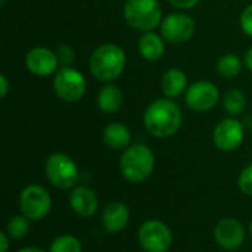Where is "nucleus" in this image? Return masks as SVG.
Listing matches in <instances>:
<instances>
[{
	"label": "nucleus",
	"mask_w": 252,
	"mask_h": 252,
	"mask_svg": "<svg viewBox=\"0 0 252 252\" xmlns=\"http://www.w3.org/2000/svg\"><path fill=\"white\" fill-rule=\"evenodd\" d=\"M183 114L179 105L168 97L154 100L145 111L143 124L149 134L157 139L174 136L182 126Z\"/></svg>",
	"instance_id": "obj_1"
},
{
	"label": "nucleus",
	"mask_w": 252,
	"mask_h": 252,
	"mask_svg": "<svg viewBox=\"0 0 252 252\" xmlns=\"http://www.w3.org/2000/svg\"><path fill=\"white\" fill-rule=\"evenodd\" d=\"M126 63V52L118 44L106 43L94 49L89 61V69L97 81L111 83L123 74Z\"/></svg>",
	"instance_id": "obj_2"
},
{
	"label": "nucleus",
	"mask_w": 252,
	"mask_h": 252,
	"mask_svg": "<svg viewBox=\"0 0 252 252\" xmlns=\"http://www.w3.org/2000/svg\"><path fill=\"white\" fill-rule=\"evenodd\" d=\"M155 168L154 152L146 145H131L120 159V171L130 183H142L151 177Z\"/></svg>",
	"instance_id": "obj_3"
},
{
	"label": "nucleus",
	"mask_w": 252,
	"mask_h": 252,
	"mask_svg": "<svg viewBox=\"0 0 252 252\" xmlns=\"http://www.w3.org/2000/svg\"><path fill=\"white\" fill-rule=\"evenodd\" d=\"M126 22L137 31H154L162 22V7L158 0H127L124 4Z\"/></svg>",
	"instance_id": "obj_4"
},
{
	"label": "nucleus",
	"mask_w": 252,
	"mask_h": 252,
	"mask_svg": "<svg viewBox=\"0 0 252 252\" xmlns=\"http://www.w3.org/2000/svg\"><path fill=\"white\" fill-rule=\"evenodd\" d=\"M44 173L47 180L58 189H71L78 180V167L74 159L65 154H52L44 164Z\"/></svg>",
	"instance_id": "obj_5"
},
{
	"label": "nucleus",
	"mask_w": 252,
	"mask_h": 252,
	"mask_svg": "<svg viewBox=\"0 0 252 252\" xmlns=\"http://www.w3.org/2000/svg\"><path fill=\"white\" fill-rule=\"evenodd\" d=\"M87 83L84 75L71 66H62L53 78V90L63 102H78L86 94Z\"/></svg>",
	"instance_id": "obj_6"
},
{
	"label": "nucleus",
	"mask_w": 252,
	"mask_h": 252,
	"mask_svg": "<svg viewBox=\"0 0 252 252\" xmlns=\"http://www.w3.org/2000/svg\"><path fill=\"white\" fill-rule=\"evenodd\" d=\"M52 208L50 193L40 185H28L19 195L21 214L28 220H43Z\"/></svg>",
	"instance_id": "obj_7"
},
{
	"label": "nucleus",
	"mask_w": 252,
	"mask_h": 252,
	"mask_svg": "<svg viewBox=\"0 0 252 252\" xmlns=\"http://www.w3.org/2000/svg\"><path fill=\"white\" fill-rule=\"evenodd\" d=\"M137 241L145 252H168L173 245V233L165 223L148 220L139 227Z\"/></svg>",
	"instance_id": "obj_8"
},
{
	"label": "nucleus",
	"mask_w": 252,
	"mask_h": 252,
	"mask_svg": "<svg viewBox=\"0 0 252 252\" xmlns=\"http://www.w3.org/2000/svg\"><path fill=\"white\" fill-rule=\"evenodd\" d=\"M161 35L165 41L173 44H182L192 38L195 32V21L186 13H170L167 15L161 25Z\"/></svg>",
	"instance_id": "obj_9"
},
{
	"label": "nucleus",
	"mask_w": 252,
	"mask_h": 252,
	"mask_svg": "<svg viewBox=\"0 0 252 252\" xmlns=\"http://www.w3.org/2000/svg\"><path fill=\"white\" fill-rule=\"evenodd\" d=\"M219 89L213 83L205 80L192 83L185 93L186 105L196 112H207L213 109L219 103Z\"/></svg>",
	"instance_id": "obj_10"
},
{
	"label": "nucleus",
	"mask_w": 252,
	"mask_h": 252,
	"mask_svg": "<svg viewBox=\"0 0 252 252\" xmlns=\"http://www.w3.org/2000/svg\"><path fill=\"white\" fill-rule=\"evenodd\" d=\"M244 137H245L244 126L236 118L221 120L213 131V142L217 146V149L223 152L236 151L242 145Z\"/></svg>",
	"instance_id": "obj_11"
},
{
	"label": "nucleus",
	"mask_w": 252,
	"mask_h": 252,
	"mask_svg": "<svg viewBox=\"0 0 252 252\" xmlns=\"http://www.w3.org/2000/svg\"><path fill=\"white\" fill-rule=\"evenodd\" d=\"M25 65L28 71L37 77H49L56 74L59 59L56 52L47 47H34L25 56Z\"/></svg>",
	"instance_id": "obj_12"
},
{
	"label": "nucleus",
	"mask_w": 252,
	"mask_h": 252,
	"mask_svg": "<svg viewBox=\"0 0 252 252\" xmlns=\"http://www.w3.org/2000/svg\"><path fill=\"white\" fill-rule=\"evenodd\" d=\"M214 239L223 250L235 251L245 241V229L241 221L235 219H223L214 229Z\"/></svg>",
	"instance_id": "obj_13"
},
{
	"label": "nucleus",
	"mask_w": 252,
	"mask_h": 252,
	"mask_svg": "<svg viewBox=\"0 0 252 252\" xmlns=\"http://www.w3.org/2000/svg\"><path fill=\"white\" fill-rule=\"evenodd\" d=\"M130 221V211L124 202H111L102 213V226L109 233L123 232Z\"/></svg>",
	"instance_id": "obj_14"
},
{
	"label": "nucleus",
	"mask_w": 252,
	"mask_h": 252,
	"mask_svg": "<svg viewBox=\"0 0 252 252\" xmlns=\"http://www.w3.org/2000/svg\"><path fill=\"white\" fill-rule=\"evenodd\" d=\"M69 207H71V210L77 216L84 217V219H89L97 210V198H96V193L92 189L86 188V186L74 188L72 192H71V195H69Z\"/></svg>",
	"instance_id": "obj_15"
},
{
	"label": "nucleus",
	"mask_w": 252,
	"mask_h": 252,
	"mask_svg": "<svg viewBox=\"0 0 252 252\" xmlns=\"http://www.w3.org/2000/svg\"><path fill=\"white\" fill-rule=\"evenodd\" d=\"M161 90L168 99H176L188 90V77L179 68H170L162 74Z\"/></svg>",
	"instance_id": "obj_16"
},
{
	"label": "nucleus",
	"mask_w": 252,
	"mask_h": 252,
	"mask_svg": "<svg viewBox=\"0 0 252 252\" xmlns=\"http://www.w3.org/2000/svg\"><path fill=\"white\" fill-rule=\"evenodd\" d=\"M137 47H139V53L142 55V58L149 62L159 61L165 53V44H164L162 35H158L154 31L143 32V35L139 38Z\"/></svg>",
	"instance_id": "obj_17"
},
{
	"label": "nucleus",
	"mask_w": 252,
	"mask_h": 252,
	"mask_svg": "<svg viewBox=\"0 0 252 252\" xmlns=\"http://www.w3.org/2000/svg\"><path fill=\"white\" fill-rule=\"evenodd\" d=\"M103 142L111 149H127L131 142V133L121 123H111L103 128Z\"/></svg>",
	"instance_id": "obj_18"
},
{
	"label": "nucleus",
	"mask_w": 252,
	"mask_h": 252,
	"mask_svg": "<svg viewBox=\"0 0 252 252\" xmlns=\"http://www.w3.org/2000/svg\"><path fill=\"white\" fill-rule=\"evenodd\" d=\"M123 92L112 83H105L97 94V106L105 114H114L123 106Z\"/></svg>",
	"instance_id": "obj_19"
},
{
	"label": "nucleus",
	"mask_w": 252,
	"mask_h": 252,
	"mask_svg": "<svg viewBox=\"0 0 252 252\" xmlns=\"http://www.w3.org/2000/svg\"><path fill=\"white\" fill-rule=\"evenodd\" d=\"M217 71L224 78H233L242 71V61L232 53L223 55L217 62Z\"/></svg>",
	"instance_id": "obj_20"
},
{
	"label": "nucleus",
	"mask_w": 252,
	"mask_h": 252,
	"mask_svg": "<svg viewBox=\"0 0 252 252\" xmlns=\"http://www.w3.org/2000/svg\"><path fill=\"white\" fill-rule=\"evenodd\" d=\"M247 106V97L242 90L232 89L223 97V108L230 115H239Z\"/></svg>",
	"instance_id": "obj_21"
},
{
	"label": "nucleus",
	"mask_w": 252,
	"mask_h": 252,
	"mask_svg": "<svg viewBox=\"0 0 252 252\" xmlns=\"http://www.w3.org/2000/svg\"><path fill=\"white\" fill-rule=\"evenodd\" d=\"M49 252H81V242L72 235H62L52 242Z\"/></svg>",
	"instance_id": "obj_22"
},
{
	"label": "nucleus",
	"mask_w": 252,
	"mask_h": 252,
	"mask_svg": "<svg viewBox=\"0 0 252 252\" xmlns=\"http://www.w3.org/2000/svg\"><path fill=\"white\" fill-rule=\"evenodd\" d=\"M30 230V223L28 219L25 216H15L13 219H10L7 221V227H6V233L9 235V238L12 239H21L24 236H27Z\"/></svg>",
	"instance_id": "obj_23"
},
{
	"label": "nucleus",
	"mask_w": 252,
	"mask_h": 252,
	"mask_svg": "<svg viewBox=\"0 0 252 252\" xmlns=\"http://www.w3.org/2000/svg\"><path fill=\"white\" fill-rule=\"evenodd\" d=\"M238 183H239V189H241L245 195L252 196V164L247 165V167L241 171Z\"/></svg>",
	"instance_id": "obj_24"
},
{
	"label": "nucleus",
	"mask_w": 252,
	"mask_h": 252,
	"mask_svg": "<svg viewBox=\"0 0 252 252\" xmlns=\"http://www.w3.org/2000/svg\"><path fill=\"white\" fill-rule=\"evenodd\" d=\"M241 27H242L245 34L252 37V3L248 4L244 9V12L241 13Z\"/></svg>",
	"instance_id": "obj_25"
},
{
	"label": "nucleus",
	"mask_w": 252,
	"mask_h": 252,
	"mask_svg": "<svg viewBox=\"0 0 252 252\" xmlns=\"http://www.w3.org/2000/svg\"><path fill=\"white\" fill-rule=\"evenodd\" d=\"M56 55H58L59 63H62L63 66H69V63L74 59V52L69 46H59L56 50Z\"/></svg>",
	"instance_id": "obj_26"
},
{
	"label": "nucleus",
	"mask_w": 252,
	"mask_h": 252,
	"mask_svg": "<svg viewBox=\"0 0 252 252\" xmlns=\"http://www.w3.org/2000/svg\"><path fill=\"white\" fill-rule=\"evenodd\" d=\"M168 1L173 7L179 10H189L199 3V0H168Z\"/></svg>",
	"instance_id": "obj_27"
},
{
	"label": "nucleus",
	"mask_w": 252,
	"mask_h": 252,
	"mask_svg": "<svg viewBox=\"0 0 252 252\" xmlns=\"http://www.w3.org/2000/svg\"><path fill=\"white\" fill-rule=\"evenodd\" d=\"M0 87H1V90H0V97L4 99V97L7 96V92H9V81H7V78H6L4 74L0 75Z\"/></svg>",
	"instance_id": "obj_28"
},
{
	"label": "nucleus",
	"mask_w": 252,
	"mask_h": 252,
	"mask_svg": "<svg viewBox=\"0 0 252 252\" xmlns=\"http://www.w3.org/2000/svg\"><path fill=\"white\" fill-rule=\"evenodd\" d=\"M0 245H1V251L0 252H7V248H9V235L6 232L0 233Z\"/></svg>",
	"instance_id": "obj_29"
},
{
	"label": "nucleus",
	"mask_w": 252,
	"mask_h": 252,
	"mask_svg": "<svg viewBox=\"0 0 252 252\" xmlns=\"http://www.w3.org/2000/svg\"><path fill=\"white\" fill-rule=\"evenodd\" d=\"M244 62H245L247 68H248V69L252 72V47H250V49L247 50L245 58H244Z\"/></svg>",
	"instance_id": "obj_30"
},
{
	"label": "nucleus",
	"mask_w": 252,
	"mask_h": 252,
	"mask_svg": "<svg viewBox=\"0 0 252 252\" xmlns=\"http://www.w3.org/2000/svg\"><path fill=\"white\" fill-rule=\"evenodd\" d=\"M18 252H46V251H43L41 248H35V247H28V248H22V250H19Z\"/></svg>",
	"instance_id": "obj_31"
},
{
	"label": "nucleus",
	"mask_w": 252,
	"mask_h": 252,
	"mask_svg": "<svg viewBox=\"0 0 252 252\" xmlns=\"http://www.w3.org/2000/svg\"><path fill=\"white\" fill-rule=\"evenodd\" d=\"M250 235H251V238H252V221H251V226H250Z\"/></svg>",
	"instance_id": "obj_32"
}]
</instances>
